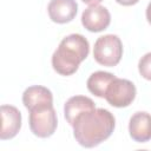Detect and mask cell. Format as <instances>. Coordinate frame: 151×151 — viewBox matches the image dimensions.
<instances>
[{"mask_svg": "<svg viewBox=\"0 0 151 151\" xmlns=\"http://www.w3.org/2000/svg\"><path fill=\"white\" fill-rule=\"evenodd\" d=\"M116 126L114 116L106 109H91L81 112L74 120L73 137L84 147H94L106 140Z\"/></svg>", "mask_w": 151, "mask_h": 151, "instance_id": "1", "label": "cell"}, {"mask_svg": "<svg viewBox=\"0 0 151 151\" xmlns=\"http://www.w3.org/2000/svg\"><path fill=\"white\" fill-rule=\"evenodd\" d=\"M90 52L87 39L78 33L65 37L52 55L53 70L60 76H71L76 73L81 61Z\"/></svg>", "mask_w": 151, "mask_h": 151, "instance_id": "2", "label": "cell"}, {"mask_svg": "<svg viewBox=\"0 0 151 151\" xmlns=\"http://www.w3.org/2000/svg\"><path fill=\"white\" fill-rule=\"evenodd\" d=\"M29 112V129L34 136L39 138L51 137L58 125V118L53 104L38 105L28 110Z\"/></svg>", "mask_w": 151, "mask_h": 151, "instance_id": "3", "label": "cell"}, {"mask_svg": "<svg viewBox=\"0 0 151 151\" xmlns=\"http://www.w3.org/2000/svg\"><path fill=\"white\" fill-rule=\"evenodd\" d=\"M123 57V44L118 35L106 34L99 37L93 47L94 60L107 67H113L119 64Z\"/></svg>", "mask_w": 151, "mask_h": 151, "instance_id": "4", "label": "cell"}, {"mask_svg": "<svg viewBox=\"0 0 151 151\" xmlns=\"http://www.w3.org/2000/svg\"><path fill=\"white\" fill-rule=\"evenodd\" d=\"M137 94L136 86L132 81L122 78H114L105 92L106 101L114 107H126L134 100Z\"/></svg>", "mask_w": 151, "mask_h": 151, "instance_id": "5", "label": "cell"}, {"mask_svg": "<svg viewBox=\"0 0 151 151\" xmlns=\"http://www.w3.org/2000/svg\"><path fill=\"white\" fill-rule=\"evenodd\" d=\"M111 14L109 9L100 5H91L81 14V24L90 32H101L109 27Z\"/></svg>", "mask_w": 151, "mask_h": 151, "instance_id": "6", "label": "cell"}, {"mask_svg": "<svg viewBox=\"0 0 151 151\" xmlns=\"http://www.w3.org/2000/svg\"><path fill=\"white\" fill-rule=\"evenodd\" d=\"M1 132L0 139L7 140L14 138L21 127V113L12 105L1 106Z\"/></svg>", "mask_w": 151, "mask_h": 151, "instance_id": "7", "label": "cell"}, {"mask_svg": "<svg viewBox=\"0 0 151 151\" xmlns=\"http://www.w3.org/2000/svg\"><path fill=\"white\" fill-rule=\"evenodd\" d=\"M78 12L76 0H51L47 6L50 19L57 24H66L72 21Z\"/></svg>", "mask_w": 151, "mask_h": 151, "instance_id": "8", "label": "cell"}, {"mask_svg": "<svg viewBox=\"0 0 151 151\" xmlns=\"http://www.w3.org/2000/svg\"><path fill=\"white\" fill-rule=\"evenodd\" d=\"M130 137L137 143H146L151 139V114L144 111L136 112L129 123Z\"/></svg>", "mask_w": 151, "mask_h": 151, "instance_id": "9", "label": "cell"}, {"mask_svg": "<svg viewBox=\"0 0 151 151\" xmlns=\"http://www.w3.org/2000/svg\"><path fill=\"white\" fill-rule=\"evenodd\" d=\"M22 104L27 110H31L34 106L44 104H53L52 92L40 85H33L27 87L22 93Z\"/></svg>", "mask_w": 151, "mask_h": 151, "instance_id": "10", "label": "cell"}, {"mask_svg": "<svg viewBox=\"0 0 151 151\" xmlns=\"http://www.w3.org/2000/svg\"><path fill=\"white\" fill-rule=\"evenodd\" d=\"M96 105L93 100L85 96H74L71 97L64 105V116L67 123L72 126L76 118L84 111L94 109Z\"/></svg>", "mask_w": 151, "mask_h": 151, "instance_id": "11", "label": "cell"}, {"mask_svg": "<svg viewBox=\"0 0 151 151\" xmlns=\"http://www.w3.org/2000/svg\"><path fill=\"white\" fill-rule=\"evenodd\" d=\"M116 78L114 74L105 71H97L92 73L87 79V90L96 97L104 98L109 84Z\"/></svg>", "mask_w": 151, "mask_h": 151, "instance_id": "12", "label": "cell"}, {"mask_svg": "<svg viewBox=\"0 0 151 151\" xmlns=\"http://www.w3.org/2000/svg\"><path fill=\"white\" fill-rule=\"evenodd\" d=\"M138 71L140 73V76L146 79V80H151V52L144 54L138 63Z\"/></svg>", "mask_w": 151, "mask_h": 151, "instance_id": "13", "label": "cell"}, {"mask_svg": "<svg viewBox=\"0 0 151 151\" xmlns=\"http://www.w3.org/2000/svg\"><path fill=\"white\" fill-rule=\"evenodd\" d=\"M116 1L123 6H132V5H136L139 0H116Z\"/></svg>", "mask_w": 151, "mask_h": 151, "instance_id": "14", "label": "cell"}, {"mask_svg": "<svg viewBox=\"0 0 151 151\" xmlns=\"http://www.w3.org/2000/svg\"><path fill=\"white\" fill-rule=\"evenodd\" d=\"M145 14H146V19H147V22H149V24L151 25V2H150V4L147 5Z\"/></svg>", "mask_w": 151, "mask_h": 151, "instance_id": "15", "label": "cell"}, {"mask_svg": "<svg viewBox=\"0 0 151 151\" xmlns=\"http://www.w3.org/2000/svg\"><path fill=\"white\" fill-rule=\"evenodd\" d=\"M83 2H85V4H87V5H99L103 0H81Z\"/></svg>", "mask_w": 151, "mask_h": 151, "instance_id": "16", "label": "cell"}]
</instances>
